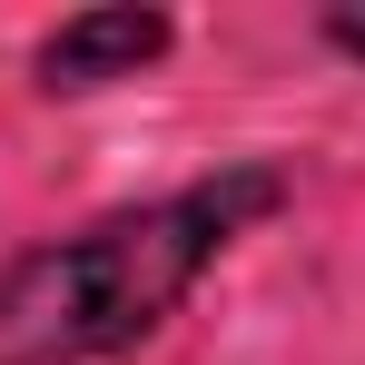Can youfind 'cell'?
Instances as JSON below:
<instances>
[{
	"label": "cell",
	"instance_id": "obj_1",
	"mask_svg": "<svg viewBox=\"0 0 365 365\" xmlns=\"http://www.w3.org/2000/svg\"><path fill=\"white\" fill-rule=\"evenodd\" d=\"M277 197H287L277 168H227L158 207H128V217H99L79 237L10 257L0 267V365H89L138 346L197 287V267L237 227H257Z\"/></svg>",
	"mask_w": 365,
	"mask_h": 365
},
{
	"label": "cell",
	"instance_id": "obj_2",
	"mask_svg": "<svg viewBox=\"0 0 365 365\" xmlns=\"http://www.w3.org/2000/svg\"><path fill=\"white\" fill-rule=\"evenodd\" d=\"M168 50V20L158 10H79L40 40V89L50 99H79V89H109V79H138V69Z\"/></svg>",
	"mask_w": 365,
	"mask_h": 365
},
{
	"label": "cell",
	"instance_id": "obj_3",
	"mask_svg": "<svg viewBox=\"0 0 365 365\" xmlns=\"http://www.w3.org/2000/svg\"><path fill=\"white\" fill-rule=\"evenodd\" d=\"M336 40H346V50H365V10H336Z\"/></svg>",
	"mask_w": 365,
	"mask_h": 365
}]
</instances>
